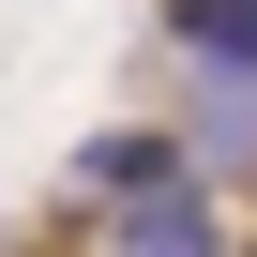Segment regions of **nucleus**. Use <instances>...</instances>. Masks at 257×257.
<instances>
[{
    "instance_id": "obj_2",
    "label": "nucleus",
    "mask_w": 257,
    "mask_h": 257,
    "mask_svg": "<svg viewBox=\"0 0 257 257\" xmlns=\"http://www.w3.org/2000/svg\"><path fill=\"white\" fill-rule=\"evenodd\" d=\"M167 61H212V76H257V0H152Z\"/></svg>"
},
{
    "instance_id": "obj_1",
    "label": "nucleus",
    "mask_w": 257,
    "mask_h": 257,
    "mask_svg": "<svg viewBox=\"0 0 257 257\" xmlns=\"http://www.w3.org/2000/svg\"><path fill=\"white\" fill-rule=\"evenodd\" d=\"M76 197H106V242H121V257H227V227H212V167L167 137V121L91 137V152H76Z\"/></svg>"
},
{
    "instance_id": "obj_3",
    "label": "nucleus",
    "mask_w": 257,
    "mask_h": 257,
    "mask_svg": "<svg viewBox=\"0 0 257 257\" xmlns=\"http://www.w3.org/2000/svg\"><path fill=\"white\" fill-rule=\"evenodd\" d=\"M197 167H257V76H212L197 61V121H182Z\"/></svg>"
}]
</instances>
